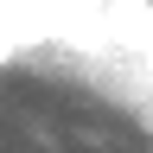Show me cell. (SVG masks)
I'll list each match as a JSON object with an SVG mask.
<instances>
[{
    "label": "cell",
    "instance_id": "6da1fadb",
    "mask_svg": "<svg viewBox=\"0 0 153 153\" xmlns=\"http://www.w3.org/2000/svg\"><path fill=\"white\" fill-rule=\"evenodd\" d=\"M147 153H153V147H147Z\"/></svg>",
    "mask_w": 153,
    "mask_h": 153
}]
</instances>
